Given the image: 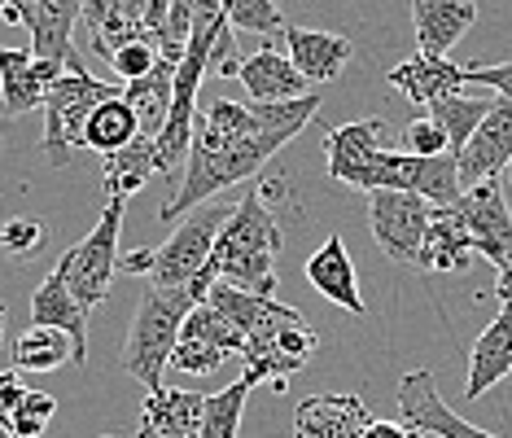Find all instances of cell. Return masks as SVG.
Here are the masks:
<instances>
[{"label":"cell","instance_id":"obj_1","mask_svg":"<svg viewBox=\"0 0 512 438\" xmlns=\"http://www.w3.org/2000/svg\"><path fill=\"white\" fill-rule=\"evenodd\" d=\"M324 106L320 92L294 101H228L215 97L206 110H197V128L189 145V167H184L180 193L158 211V219H180L197 211L202 202H211L215 193L232 189V184L259 176V167L276 154L281 145H289L294 136L316 119V110Z\"/></svg>","mask_w":512,"mask_h":438},{"label":"cell","instance_id":"obj_2","mask_svg":"<svg viewBox=\"0 0 512 438\" xmlns=\"http://www.w3.org/2000/svg\"><path fill=\"white\" fill-rule=\"evenodd\" d=\"M281 241H285V233H281V224H276V215L267 211L263 189H254L232 206L228 224L219 228L215 250L202 272L211 276V281H232L250 294L276 298V285H281V276H276Z\"/></svg>","mask_w":512,"mask_h":438},{"label":"cell","instance_id":"obj_3","mask_svg":"<svg viewBox=\"0 0 512 438\" xmlns=\"http://www.w3.org/2000/svg\"><path fill=\"white\" fill-rule=\"evenodd\" d=\"M211 276H193L189 285H145L141 294V307L132 316V333H127V347H123V368L136 377L145 390H158L162 386V373L171 364V351L180 342V329H184V316L202 303L206 290H211Z\"/></svg>","mask_w":512,"mask_h":438},{"label":"cell","instance_id":"obj_4","mask_svg":"<svg viewBox=\"0 0 512 438\" xmlns=\"http://www.w3.org/2000/svg\"><path fill=\"white\" fill-rule=\"evenodd\" d=\"M123 211H127V198L110 193L106 206H101V219L92 224V233L84 241H75V246L57 259V276L71 285V294L88 311L101 307V303H106V294H110V276H114V268H119Z\"/></svg>","mask_w":512,"mask_h":438},{"label":"cell","instance_id":"obj_5","mask_svg":"<svg viewBox=\"0 0 512 438\" xmlns=\"http://www.w3.org/2000/svg\"><path fill=\"white\" fill-rule=\"evenodd\" d=\"M110 97H119V88L101 84V79L88 75V71H62L57 75V84L49 88V97H44V154H49L53 167L71 163V154L84 145L88 114Z\"/></svg>","mask_w":512,"mask_h":438},{"label":"cell","instance_id":"obj_6","mask_svg":"<svg viewBox=\"0 0 512 438\" xmlns=\"http://www.w3.org/2000/svg\"><path fill=\"white\" fill-rule=\"evenodd\" d=\"M167 9L171 0H84L79 5L75 31L84 36V49L97 57H114L127 40H154L167 36Z\"/></svg>","mask_w":512,"mask_h":438},{"label":"cell","instance_id":"obj_7","mask_svg":"<svg viewBox=\"0 0 512 438\" xmlns=\"http://www.w3.org/2000/svg\"><path fill=\"white\" fill-rule=\"evenodd\" d=\"M228 215H232V206H211V202L189 211V219L171 233L167 246H158V263H154V272H149V281L171 290V285H189L193 276H202L206 259H211V250H215L219 228L228 224Z\"/></svg>","mask_w":512,"mask_h":438},{"label":"cell","instance_id":"obj_8","mask_svg":"<svg viewBox=\"0 0 512 438\" xmlns=\"http://www.w3.org/2000/svg\"><path fill=\"white\" fill-rule=\"evenodd\" d=\"M429 215H434V206H429L421 193H407V189H372L368 193L372 237H377V246L386 250L394 263H416Z\"/></svg>","mask_w":512,"mask_h":438},{"label":"cell","instance_id":"obj_9","mask_svg":"<svg viewBox=\"0 0 512 438\" xmlns=\"http://www.w3.org/2000/svg\"><path fill=\"white\" fill-rule=\"evenodd\" d=\"M451 206H456V215L464 219V228H469L477 255H486L495 268L512 259V211L504 202V189H499V176L469 184Z\"/></svg>","mask_w":512,"mask_h":438},{"label":"cell","instance_id":"obj_10","mask_svg":"<svg viewBox=\"0 0 512 438\" xmlns=\"http://www.w3.org/2000/svg\"><path fill=\"white\" fill-rule=\"evenodd\" d=\"M512 163V101L499 97L491 101L486 119L473 128V136L464 141V149L456 154V167H460V184H482V180H495L504 176Z\"/></svg>","mask_w":512,"mask_h":438},{"label":"cell","instance_id":"obj_11","mask_svg":"<svg viewBox=\"0 0 512 438\" xmlns=\"http://www.w3.org/2000/svg\"><path fill=\"white\" fill-rule=\"evenodd\" d=\"M399 412H403V425H412V430H421V434H438V438H495V434L469 425L460 412H451L447 403H442L429 368H416V373H407L399 382Z\"/></svg>","mask_w":512,"mask_h":438},{"label":"cell","instance_id":"obj_12","mask_svg":"<svg viewBox=\"0 0 512 438\" xmlns=\"http://www.w3.org/2000/svg\"><path fill=\"white\" fill-rule=\"evenodd\" d=\"M206 303L224 311L232 325L246 333V342H267V338H276L285 325H298L302 320L298 307H285L267 294H250L232 281H215L211 290H206Z\"/></svg>","mask_w":512,"mask_h":438},{"label":"cell","instance_id":"obj_13","mask_svg":"<svg viewBox=\"0 0 512 438\" xmlns=\"http://www.w3.org/2000/svg\"><path fill=\"white\" fill-rule=\"evenodd\" d=\"M66 66L53 57H36L31 49H0V97L9 114L44 110V97Z\"/></svg>","mask_w":512,"mask_h":438},{"label":"cell","instance_id":"obj_14","mask_svg":"<svg viewBox=\"0 0 512 438\" xmlns=\"http://www.w3.org/2000/svg\"><path fill=\"white\" fill-rule=\"evenodd\" d=\"M368 421L359 395H307L294 408V438H364Z\"/></svg>","mask_w":512,"mask_h":438},{"label":"cell","instance_id":"obj_15","mask_svg":"<svg viewBox=\"0 0 512 438\" xmlns=\"http://www.w3.org/2000/svg\"><path fill=\"white\" fill-rule=\"evenodd\" d=\"M31 325H53L71 338V364H88V307L71 294V285L57 276V268L40 281V290L31 294Z\"/></svg>","mask_w":512,"mask_h":438},{"label":"cell","instance_id":"obj_16","mask_svg":"<svg viewBox=\"0 0 512 438\" xmlns=\"http://www.w3.org/2000/svg\"><path fill=\"white\" fill-rule=\"evenodd\" d=\"M202 399L197 390H149L136 438H202Z\"/></svg>","mask_w":512,"mask_h":438},{"label":"cell","instance_id":"obj_17","mask_svg":"<svg viewBox=\"0 0 512 438\" xmlns=\"http://www.w3.org/2000/svg\"><path fill=\"white\" fill-rule=\"evenodd\" d=\"M285 49L289 62L307 75V84H333L342 75V66L351 62L355 44L337 31H311V27H285Z\"/></svg>","mask_w":512,"mask_h":438},{"label":"cell","instance_id":"obj_18","mask_svg":"<svg viewBox=\"0 0 512 438\" xmlns=\"http://www.w3.org/2000/svg\"><path fill=\"white\" fill-rule=\"evenodd\" d=\"M237 79L250 88V101H294V97H307V88H311L307 75L276 44H263L259 53L241 57Z\"/></svg>","mask_w":512,"mask_h":438},{"label":"cell","instance_id":"obj_19","mask_svg":"<svg viewBox=\"0 0 512 438\" xmlns=\"http://www.w3.org/2000/svg\"><path fill=\"white\" fill-rule=\"evenodd\" d=\"M412 22L421 53L447 57L477 22V5L473 0H412Z\"/></svg>","mask_w":512,"mask_h":438},{"label":"cell","instance_id":"obj_20","mask_svg":"<svg viewBox=\"0 0 512 438\" xmlns=\"http://www.w3.org/2000/svg\"><path fill=\"white\" fill-rule=\"evenodd\" d=\"M512 373V307H499V316L486 325V333L469 351V382H464V399H482L491 386H499Z\"/></svg>","mask_w":512,"mask_h":438},{"label":"cell","instance_id":"obj_21","mask_svg":"<svg viewBox=\"0 0 512 438\" xmlns=\"http://www.w3.org/2000/svg\"><path fill=\"white\" fill-rule=\"evenodd\" d=\"M473 237L464 228V219L456 215V206H434L421 241V255H416V268L425 272H464L473 263Z\"/></svg>","mask_w":512,"mask_h":438},{"label":"cell","instance_id":"obj_22","mask_svg":"<svg viewBox=\"0 0 512 438\" xmlns=\"http://www.w3.org/2000/svg\"><path fill=\"white\" fill-rule=\"evenodd\" d=\"M84 0H36V18H31V53L53 57L66 71H84V57L75 53V22Z\"/></svg>","mask_w":512,"mask_h":438},{"label":"cell","instance_id":"obj_23","mask_svg":"<svg viewBox=\"0 0 512 438\" xmlns=\"http://www.w3.org/2000/svg\"><path fill=\"white\" fill-rule=\"evenodd\" d=\"M386 119H359V123H346V128H329V136H324V158H329V176L351 184L359 180V171H364V163L372 154H377L381 145H386Z\"/></svg>","mask_w":512,"mask_h":438},{"label":"cell","instance_id":"obj_24","mask_svg":"<svg viewBox=\"0 0 512 438\" xmlns=\"http://www.w3.org/2000/svg\"><path fill=\"white\" fill-rule=\"evenodd\" d=\"M307 281H311V290H320L329 303L346 307L351 316H368L364 294H359V281H355V263L346 255L342 237H329L316 255L307 259Z\"/></svg>","mask_w":512,"mask_h":438},{"label":"cell","instance_id":"obj_25","mask_svg":"<svg viewBox=\"0 0 512 438\" xmlns=\"http://www.w3.org/2000/svg\"><path fill=\"white\" fill-rule=\"evenodd\" d=\"M386 79L403 92L407 101L429 106V101L464 88V66L447 62V57H434V53H416V57H407V62L394 66V71H386Z\"/></svg>","mask_w":512,"mask_h":438},{"label":"cell","instance_id":"obj_26","mask_svg":"<svg viewBox=\"0 0 512 438\" xmlns=\"http://www.w3.org/2000/svg\"><path fill=\"white\" fill-rule=\"evenodd\" d=\"M106 163H101V189L119 193V198H132V193L145 189V180L158 171V149H154V136H136V141H127L123 149H114V154H101Z\"/></svg>","mask_w":512,"mask_h":438},{"label":"cell","instance_id":"obj_27","mask_svg":"<svg viewBox=\"0 0 512 438\" xmlns=\"http://www.w3.org/2000/svg\"><path fill=\"white\" fill-rule=\"evenodd\" d=\"M171 84H176V62L158 57L154 71L141 75V79H127L123 88V101L136 110L141 119V132L145 136H158L162 123H167V110H171Z\"/></svg>","mask_w":512,"mask_h":438},{"label":"cell","instance_id":"obj_28","mask_svg":"<svg viewBox=\"0 0 512 438\" xmlns=\"http://www.w3.org/2000/svg\"><path fill=\"white\" fill-rule=\"evenodd\" d=\"M136 136H141V119H136V110L123 101V92L101 101L84 123V145L97 149V154H114V149H123L127 141H136Z\"/></svg>","mask_w":512,"mask_h":438},{"label":"cell","instance_id":"obj_29","mask_svg":"<svg viewBox=\"0 0 512 438\" xmlns=\"http://www.w3.org/2000/svg\"><path fill=\"white\" fill-rule=\"evenodd\" d=\"M75 355L71 338L53 325H31L22 338L14 342V368L18 373H53Z\"/></svg>","mask_w":512,"mask_h":438},{"label":"cell","instance_id":"obj_30","mask_svg":"<svg viewBox=\"0 0 512 438\" xmlns=\"http://www.w3.org/2000/svg\"><path fill=\"white\" fill-rule=\"evenodd\" d=\"M486 110H491V101L486 97H464V92H447V97L429 101V119L447 132L451 154H460L464 149V141L473 136V128L486 119Z\"/></svg>","mask_w":512,"mask_h":438},{"label":"cell","instance_id":"obj_31","mask_svg":"<svg viewBox=\"0 0 512 438\" xmlns=\"http://www.w3.org/2000/svg\"><path fill=\"white\" fill-rule=\"evenodd\" d=\"M250 390H254V382L241 373L232 386L215 390V395H206L202 399V438H237L241 412H246Z\"/></svg>","mask_w":512,"mask_h":438},{"label":"cell","instance_id":"obj_32","mask_svg":"<svg viewBox=\"0 0 512 438\" xmlns=\"http://www.w3.org/2000/svg\"><path fill=\"white\" fill-rule=\"evenodd\" d=\"M180 338H197V342H211V347L219 351H228V355H241L246 351V333H241L232 320L224 316L219 307H211L202 298L189 316H184V329H180Z\"/></svg>","mask_w":512,"mask_h":438},{"label":"cell","instance_id":"obj_33","mask_svg":"<svg viewBox=\"0 0 512 438\" xmlns=\"http://www.w3.org/2000/svg\"><path fill=\"white\" fill-rule=\"evenodd\" d=\"M232 31H254V36H285L289 22L272 0H219Z\"/></svg>","mask_w":512,"mask_h":438},{"label":"cell","instance_id":"obj_34","mask_svg":"<svg viewBox=\"0 0 512 438\" xmlns=\"http://www.w3.org/2000/svg\"><path fill=\"white\" fill-rule=\"evenodd\" d=\"M53 412H57V399L49 395V390H31L27 386V395H22L18 408L9 412V425H14L18 438H40L44 430H49Z\"/></svg>","mask_w":512,"mask_h":438},{"label":"cell","instance_id":"obj_35","mask_svg":"<svg viewBox=\"0 0 512 438\" xmlns=\"http://www.w3.org/2000/svg\"><path fill=\"white\" fill-rule=\"evenodd\" d=\"M44 237H49L44 219H27V215L5 219V224H0V255L31 259V255H40V250H44Z\"/></svg>","mask_w":512,"mask_h":438},{"label":"cell","instance_id":"obj_36","mask_svg":"<svg viewBox=\"0 0 512 438\" xmlns=\"http://www.w3.org/2000/svg\"><path fill=\"white\" fill-rule=\"evenodd\" d=\"M224 360H228V351L211 347V342H197V338H180L176 351H171V368H180L189 377H211Z\"/></svg>","mask_w":512,"mask_h":438},{"label":"cell","instance_id":"obj_37","mask_svg":"<svg viewBox=\"0 0 512 438\" xmlns=\"http://www.w3.org/2000/svg\"><path fill=\"white\" fill-rule=\"evenodd\" d=\"M158 44L154 40H127L123 49H114V57H110V71L123 79H141V75H149L154 71V62H158Z\"/></svg>","mask_w":512,"mask_h":438},{"label":"cell","instance_id":"obj_38","mask_svg":"<svg viewBox=\"0 0 512 438\" xmlns=\"http://www.w3.org/2000/svg\"><path fill=\"white\" fill-rule=\"evenodd\" d=\"M403 145H407V154H425V158H434V154H451V141H447V132L438 128L429 114H421V119H412L403 128Z\"/></svg>","mask_w":512,"mask_h":438},{"label":"cell","instance_id":"obj_39","mask_svg":"<svg viewBox=\"0 0 512 438\" xmlns=\"http://www.w3.org/2000/svg\"><path fill=\"white\" fill-rule=\"evenodd\" d=\"M464 84L491 88V92H499V97H508V101H512V62H499V66L469 62V66H464Z\"/></svg>","mask_w":512,"mask_h":438},{"label":"cell","instance_id":"obj_40","mask_svg":"<svg viewBox=\"0 0 512 438\" xmlns=\"http://www.w3.org/2000/svg\"><path fill=\"white\" fill-rule=\"evenodd\" d=\"M27 395V386H22V373L18 368H9V373H0V412H14L18 408V399Z\"/></svg>","mask_w":512,"mask_h":438},{"label":"cell","instance_id":"obj_41","mask_svg":"<svg viewBox=\"0 0 512 438\" xmlns=\"http://www.w3.org/2000/svg\"><path fill=\"white\" fill-rule=\"evenodd\" d=\"M31 18H36V0H5V9H0V22H9V27H31Z\"/></svg>","mask_w":512,"mask_h":438},{"label":"cell","instance_id":"obj_42","mask_svg":"<svg viewBox=\"0 0 512 438\" xmlns=\"http://www.w3.org/2000/svg\"><path fill=\"white\" fill-rule=\"evenodd\" d=\"M158 263V250H132V255H119V268L132 276H149Z\"/></svg>","mask_w":512,"mask_h":438},{"label":"cell","instance_id":"obj_43","mask_svg":"<svg viewBox=\"0 0 512 438\" xmlns=\"http://www.w3.org/2000/svg\"><path fill=\"white\" fill-rule=\"evenodd\" d=\"M364 438H412V430H407V425H399V421H377V417H372L368 430H364Z\"/></svg>","mask_w":512,"mask_h":438},{"label":"cell","instance_id":"obj_44","mask_svg":"<svg viewBox=\"0 0 512 438\" xmlns=\"http://www.w3.org/2000/svg\"><path fill=\"white\" fill-rule=\"evenodd\" d=\"M495 298L499 307H512V259L499 263V281H495Z\"/></svg>","mask_w":512,"mask_h":438},{"label":"cell","instance_id":"obj_45","mask_svg":"<svg viewBox=\"0 0 512 438\" xmlns=\"http://www.w3.org/2000/svg\"><path fill=\"white\" fill-rule=\"evenodd\" d=\"M5 316H9V307H5V303H0V333H5Z\"/></svg>","mask_w":512,"mask_h":438},{"label":"cell","instance_id":"obj_46","mask_svg":"<svg viewBox=\"0 0 512 438\" xmlns=\"http://www.w3.org/2000/svg\"><path fill=\"white\" fill-rule=\"evenodd\" d=\"M407 430H412V425H407ZM412 438H421V430H412Z\"/></svg>","mask_w":512,"mask_h":438},{"label":"cell","instance_id":"obj_47","mask_svg":"<svg viewBox=\"0 0 512 438\" xmlns=\"http://www.w3.org/2000/svg\"><path fill=\"white\" fill-rule=\"evenodd\" d=\"M508 180H512V163H508Z\"/></svg>","mask_w":512,"mask_h":438},{"label":"cell","instance_id":"obj_48","mask_svg":"<svg viewBox=\"0 0 512 438\" xmlns=\"http://www.w3.org/2000/svg\"><path fill=\"white\" fill-rule=\"evenodd\" d=\"M101 438H114V434H101Z\"/></svg>","mask_w":512,"mask_h":438},{"label":"cell","instance_id":"obj_49","mask_svg":"<svg viewBox=\"0 0 512 438\" xmlns=\"http://www.w3.org/2000/svg\"><path fill=\"white\" fill-rule=\"evenodd\" d=\"M0 9H5V0H0Z\"/></svg>","mask_w":512,"mask_h":438}]
</instances>
